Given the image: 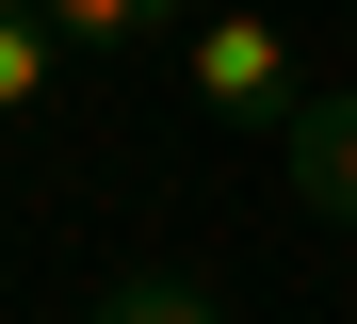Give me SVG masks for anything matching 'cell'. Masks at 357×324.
Returning <instances> with one entry per match:
<instances>
[{
	"instance_id": "6da1fadb",
	"label": "cell",
	"mask_w": 357,
	"mask_h": 324,
	"mask_svg": "<svg viewBox=\"0 0 357 324\" xmlns=\"http://www.w3.org/2000/svg\"><path fill=\"white\" fill-rule=\"evenodd\" d=\"M178 82H195V114L227 130H292V98H309V65H292L276 17H244V0H211L195 33H178Z\"/></svg>"
},
{
	"instance_id": "7a4b0ae2",
	"label": "cell",
	"mask_w": 357,
	"mask_h": 324,
	"mask_svg": "<svg viewBox=\"0 0 357 324\" xmlns=\"http://www.w3.org/2000/svg\"><path fill=\"white\" fill-rule=\"evenodd\" d=\"M276 178H292V211H309V227H357V82H309V98H292Z\"/></svg>"
},
{
	"instance_id": "3957f363",
	"label": "cell",
	"mask_w": 357,
	"mask_h": 324,
	"mask_svg": "<svg viewBox=\"0 0 357 324\" xmlns=\"http://www.w3.org/2000/svg\"><path fill=\"white\" fill-rule=\"evenodd\" d=\"M49 65H66V33H49L33 0H0V114H33V98H49Z\"/></svg>"
},
{
	"instance_id": "277c9868",
	"label": "cell",
	"mask_w": 357,
	"mask_h": 324,
	"mask_svg": "<svg viewBox=\"0 0 357 324\" xmlns=\"http://www.w3.org/2000/svg\"><path fill=\"white\" fill-rule=\"evenodd\" d=\"M33 17L66 33V49H130V33H162V17H178V0H33Z\"/></svg>"
},
{
	"instance_id": "5b68a950",
	"label": "cell",
	"mask_w": 357,
	"mask_h": 324,
	"mask_svg": "<svg viewBox=\"0 0 357 324\" xmlns=\"http://www.w3.org/2000/svg\"><path fill=\"white\" fill-rule=\"evenodd\" d=\"M82 324H227L195 276H130V292H114V308H82Z\"/></svg>"
}]
</instances>
